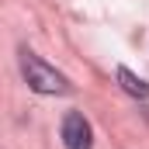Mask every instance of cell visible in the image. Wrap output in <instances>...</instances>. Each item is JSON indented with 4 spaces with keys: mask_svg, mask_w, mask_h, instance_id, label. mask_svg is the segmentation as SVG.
Wrapping results in <instances>:
<instances>
[{
    "mask_svg": "<svg viewBox=\"0 0 149 149\" xmlns=\"http://www.w3.org/2000/svg\"><path fill=\"white\" fill-rule=\"evenodd\" d=\"M21 73L28 80V87L38 90V94H66L70 83L59 70H52L49 63H42L35 52H21Z\"/></svg>",
    "mask_w": 149,
    "mask_h": 149,
    "instance_id": "1",
    "label": "cell"
},
{
    "mask_svg": "<svg viewBox=\"0 0 149 149\" xmlns=\"http://www.w3.org/2000/svg\"><path fill=\"white\" fill-rule=\"evenodd\" d=\"M63 142H66V149H90L94 146V132H90V121L83 114L70 111L63 118Z\"/></svg>",
    "mask_w": 149,
    "mask_h": 149,
    "instance_id": "2",
    "label": "cell"
},
{
    "mask_svg": "<svg viewBox=\"0 0 149 149\" xmlns=\"http://www.w3.org/2000/svg\"><path fill=\"white\" fill-rule=\"evenodd\" d=\"M118 83H121L132 97H149V83H146V80H139V76L132 73V70H125V66L118 70Z\"/></svg>",
    "mask_w": 149,
    "mask_h": 149,
    "instance_id": "3",
    "label": "cell"
}]
</instances>
